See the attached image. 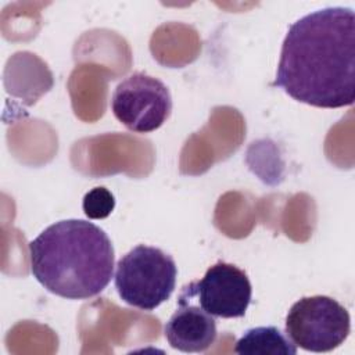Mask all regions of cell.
Returning a JSON list of instances; mask_svg holds the SVG:
<instances>
[{
	"instance_id": "8",
	"label": "cell",
	"mask_w": 355,
	"mask_h": 355,
	"mask_svg": "<svg viewBox=\"0 0 355 355\" xmlns=\"http://www.w3.org/2000/svg\"><path fill=\"white\" fill-rule=\"evenodd\" d=\"M240 355H295L297 345L275 326L248 329L236 343Z\"/></svg>"
},
{
	"instance_id": "5",
	"label": "cell",
	"mask_w": 355,
	"mask_h": 355,
	"mask_svg": "<svg viewBox=\"0 0 355 355\" xmlns=\"http://www.w3.org/2000/svg\"><path fill=\"white\" fill-rule=\"evenodd\" d=\"M111 108L115 118L129 130L150 133L169 118L172 97L164 82L144 72H136L115 87Z\"/></svg>"
},
{
	"instance_id": "1",
	"label": "cell",
	"mask_w": 355,
	"mask_h": 355,
	"mask_svg": "<svg viewBox=\"0 0 355 355\" xmlns=\"http://www.w3.org/2000/svg\"><path fill=\"white\" fill-rule=\"evenodd\" d=\"M273 86L319 108L355 100V14L349 7L312 11L290 25Z\"/></svg>"
},
{
	"instance_id": "2",
	"label": "cell",
	"mask_w": 355,
	"mask_h": 355,
	"mask_svg": "<svg viewBox=\"0 0 355 355\" xmlns=\"http://www.w3.org/2000/svg\"><path fill=\"white\" fill-rule=\"evenodd\" d=\"M114 258L107 233L82 219L55 222L29 243L32 275L47 291L67 300L100 294L114 275Z\"/></svg>"
},
{
	"instance_id": "7",
	"label": "cell",
	"mask_w": 355,
	"mask_h": 355,
	"mask_svg": "<svg viewBox=\"0 0 355 355\" xmlns=\"http://www.w3.org/2000/svg\"><path fill=\"white\" fill-rule=\"evenodd\" d=\"M193 300L191 291L184 286L178 300V309L164 327L169 345L182 352H204L218 337L214 316L200 305H194Z\"/></svg>"
},
{
	"instance_id": "4",
	"label": "cell",
	"mask_w": 355,
	"mask_h": 355,
	"mask_svg": "<svg viewBox=\"0 0 355 355\" xmlns=\"http://www.w3.org/2000/svg\"><path fill=\"white\" fill-rule=\"evenodd\" d=\"M351 331V318L338 301L327 295L302 297L286 316V334L300 348L329 352L340 347Z\"/></svg>"
},
{
	"instance_id": "9",
	"label": "cell",
	"mask_w": 355,
	"mask_h": 355,
	"mask_svg": "<svg viewBox=\"0 0 355 355\" xmlns=\"http://www.w3.org/2000/svg\"><path fill=\"white\" fill-rule=\"evenodd\" d=\"M82 207L87 218L103 219L112 212L115 207V198L112 193L105 187H94L85 194Z\"/></svg>"
},
{
	"instance_id": "6",
	"label": "cell",
	"mask_w": 355,
	"mask_h": 355,
	"mask_svg": "<svg viewBox=\"0 0 355 355\" xmlns=\"http://www.w3.org/2000/svg\"><path fill=\"white\" fill-rule=\"evenodd\" d=\"M198 305L214 318H241L251 302L252 287L244 270L233 263L216 262L201 280L187 284Z\"/></svg>"
},
{
	"instance_id": "3",
	"label": "cell",
	"mask_w": 355,
	"mask_h": 355,
	"mask_svg": "<svg viewBox=\"0 0 355 355\" xmlns=\"http://www.w3.org/2000/svg\"><path fill=\"white\" fill-rule=\"evenodd\" d=\"M176 276L178 268L169 254L139 244L118 261L114 283L128 305L154 311L172 295Z\"/></svg>"
}]
</instances>
